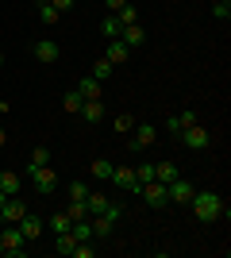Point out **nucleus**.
Masks as SVG:
<instances>
[{
	"mask_svg": "<svg viewBox=\"0 0 231 258\" xmlns=\"http://www.w3.org/2000/svg\"><path fill=\"white\" fill-rule=\"evenodd\" d=\"M89 197V185L85 181H69V201H85Z\"/></svg>",
	"mask_w": 231,
	"mask_h": 258,
	"instance_id": "32",
	"label": "nucleus"
},
{
	"mask_svg": "<svg viewBox=\"0 0 231 258\" xmlns=\"http://www.w3.org/2000/svg\"><path fill=\"white\" fill-rule=\"evenodd\" d=\"M123 4H127V0H104V8H108V12H120Z\"/></svg>",
	"mask_w": 231,
	"mask_h": 258,
	"instance_id": "38",
	"label": "nucleus"
},
{
	"mask_svg": "<svg viewBox=\"0 0 231 258\" xmlns=\"http://www.w3.org/2000/svg\"><path fill=\"white\" fill-rule=\"evenodd\" d=\"M120 31H123V23L116 20V12H112V16H104V20H100V35H104V39H120Z\"/></svg>",
	"mask_w": 231,
	"mask_h": 258,
	"instance_id": "17",
	"label": "nucleus"
},
{
	"mask_svg": "<svg viewBox=\"0 0 231 258\" xmlns=\"http://www.w3.org/2000/svg\"><path fill=\"white\" fill-rule=\"evenodd\" d=\"M81 116L85 119H104V100H85V104H81Z\"/></svg>",
	"mask_w": 231,
	"mask_h": 258,
	"instance_id": "22",
	"label": "nucleus"
},
{
	"mask_svg": "<svg viewBox=\"0 0 231 258\" xmlns=\"http://www.w3.org/2000/svg\"><path fill=\"white\" fill-rule=\"evenodd\" d=\"M0 254H8V258H23V254H27V239H23L20 224H4V235H0Z\"/></svg>",
	"mask_w": 231,
	"mask_h": 258,
	"instance_id": "2",
	"label": "nucleus"
},
{
	"mask_svg": "<svg viewBox=\"0 0 231 258\" xmlns=\"http://www.w3.org/2000/svg\"><path fill=\"white\" fill-rule=\"evenodd\" d=\"M81 104H85V97H81L77 89H73V93H66V97H62V108H66L69 116H73V112H81Z\"/></svg>",
	"mask_w": 231,
	"mask_h": 258,
	"instance_id": "25",
	"label": "nucleus"
},
{
	"mask_svg": "<svg viewBox=\"0 0 231 258\" xmlns=\"http://www.w3.org/2000/svg\"><path fill=\"white\" fill-rule=\"evenodd\" d=\"M20 173H16V170H0V193H4V197H16V193H20Z\"/></svg>",
	"mask_w": 231,
	"mask_h": 258,
	"instance_id": "14",
	"label": "nucleus"
},
{
	"mask_svg": "<svg viewBox=\"0 0 231 258\" xmlns=\"http://www.w3.org/2000/svg\"><path fill=\"white\" fill-rule=\"evenodd\" d=\"M116 20H120V23H123V27H127V23H139V8H135L131 0H127V4H123V8H120V12H116Z\"/></svg>",
	"mask_w": 231,
	"mask_h": 258,
	"instance_id": "23",
	"label": "nucleus"
},
{
	"mask_svg": "<svg viewBox=\"0 0 231 258\" xmlns=\"http://www.w3.org/2000/svg\"><path fill=\"white\" fill-rule=\"evenodd\" d=\"M0 66H4V54H0Z\"/></svg>",
	"mask_w": 231,
	"mask_h": 258,
	"instance_id": "40",
	"label": "nucleus"
},
{
	"mask_svg": "<svg viewBox=\"0 0 231 258\" xmlns=\"http://www.w3.org/2000/svg\"><path fill=\"white\" fill-rule=\"evenodd\" d=\"M120 43L127 46V50H135V46H143V43H146V31L139 27V23H127V27L120 31Z\"/></svg>",
	"mask_w": 231,
	"mask_h": 258,
	"instance_id": "12",
	"label": "nucleus"
},
{
	"mask_svg": "<svg viewBox=\"0 0 231 258\" xmlns=\"http://www.w3.org/2000/svg\"><path fill=\"white\" fill-rule=\"evenodd\" d=\"M43 220H39V216H31V212H23V220H20V231H23V239H27V243H35V239L43 235Z\"/></svg>",
	"mask_w": 231,
	"mask_h": 258,
	"instance_id": "11",
	"label": "nucleus"
},
{
	"mask_svg": "<svg viewBox=\"0 0 231 258\" xmlns=\"http://www.w3.org/2000/svg\"><path fill=\"white\" fill-rule=\"evenodd\" d=\"M93 177H97V181H108V177H112V162L97 158V162H93Z\"/></svg>",
	"mask_w": 231,
	"mask_h": 258,
	"instance_id": "26",
	"label": "nucleus"
},
{
	"mask_svg": "<svg viewBox=\"0 0 231 258\" xmlns=\"http://www.w3.org/2000/svg\"><path fill=\"white\" fill-rule=\"evenodd\" d=\"M89 224H93V239H97V243H104V239L112 235V227H116L108 216H89Z\"/></svg>",
	"mask_w": 231,
	"mask_h": 258,
	"instance_id": "15",
	"label": "nucleus"
},
{
	"mask_svg": "<svg viewBox=\"0 0 231 258\" xmlns=\"http://www.w3.org/2000/svg\"><path fill=\"white\" fill-rule=\"evenodd\" d=\"M174 177H181V170H177V162H154V181L170 185Z\"/></svg>",
	"mask_w": 231,
	"mask_h": 258,
	"instance_id": "13",
	"label": "nucleus"
},
{
	"mask_svg": "<svg viewBox=\"0 0 231 258\" xmlns=\"http://www.w3.org/2000/svg\"><path fill=\"white\" fill-rule=\"evenodd\" d=\"M135 177H139V185L154 181V162H139V166H135Z\"/></svg>",
	"mask_w": 231,
	"mask_h": 258,
	"instance_id": "28",
	"label": "nucleus"
},
{
	"mask_svg": "<svg viewBox=\"0 0 231 258\" xmlns=\"http://www.w3.org/2000/svg\"><path fill=\"white\" fill-rule=\"evenodd\" d=\"M0 205H4V193H0Z\"/></svg>",
	"mask_w": 231,
	"mask_h": 258,
	"instance_id": "41",
	"label": "nucleus"
},
{
	"mask_svg": "<svg viewBox=\"0 0 231 258\" xmlns=\"http://www.w3.org/2000/svg\"><path fill=\"white\" fill-rule=\"evenodd\" d=\"M69 220H89V208H85V201H69Z\"/></svg>",
	"mask_w": 231,
	"mask_h": 258,
	"instance_id": "30",
	"label": "nucleus"
},
{
	"mask_svg": "<svg viewBox=\"0 0 231 258\" xmlns=\"http://www.w3.org/2000/svg\"><path fill=\"white\" fill-rule=\"evenodd\" d=\"M100 216H108L112 224H116V220H123V205H112V201H108V208H104Z\"/></svg>",
	"mask_w": 231,
	"mask_h": 258,
	"instance_id": "35",
	"label": "nucleus"
},
{
	"mask_svg": "<svg viewBox=\"0 0 231 258\" xmlns=\"http://www.w3.org/2000/svg\"><path fill=\"white\" fill-rule=\"evenodd\" d=\"M50 8L58 12V16H66V12H73V0H46Z\"/></svg>",
	"mask_w": 231,
	"mask_h": 258,
	"instance_id": "36",
	"label": "nucleus"
},
{
	"mask_svg": "<svg viewBox=\"0 0 231 258\" xmlns=\"http://www.w3.org/2000/svg\"><path fill=\"white\" fill-rule=\"evenodd\" d=\"M31 166H50V151H46V147H35L31 151Z\"/></svg>",
	"mask_w": 231,
	"mask_h": 258,
	"instance_id": "33",
	"label": "nucleus"
},
{
	"mask_svg": "<svg viewBox=\"0 0 231 258\" xmlns=\"http://www.w3.org/2000/svg\"><path fill=\"white\" fill-rule=\"evenodd\" d=\"M112 185H120L123 193H139L143 185H139V177H135V166H112Z\"/></svg>",
	"mask_w": 231,
	"mask_h": 258,
	"instance_id": "6",
	"label": "nucleus"
},
{
	"mask_svg": "<svg viewBox=\"0 0 231 258\" xmlns=\"http://www.w3.org/2000/svg\"><path fill=\"white\" fill-rule=\"evenodd\" d=\"M31 54L39 58V62H58V58H62V46H58L54 39H39Z\"/></svg>",
	"mask_w": 231,
	"mask_h": 258,
	"instance_id": "10",
	"label": "nucleus"
},
{
	"mask_svg": "<svg viewBox=\"0 0 231 258\" xmlns=\"http://www.w3.org/2000/svg\"><path fill=\"white\" fill-rule=\"evenodd\" d=\"M85 208H89V216H100L104 208H108V197H104V193H93V189H89V197H85Z\"/></svg>",
	"mask_w": 231,
	"mask_h": 258,
	"instance_id": "19",
	"label": "nucleus"
},
{
	"mask_svg": "<svg viewBox=\"0 0 231 258\" xmlns=\"http://www.w3.org/2000/svg\"><path fill=\"white\" fill-rule=\"evenodd\" d=\"M177 116H181V123H185V127H189V123H197V116H193V108H185V112H177Z\"/></svg>",
	"mask_w": 231,
	"mask_h": 258,
	"instance_id": "37",
	"label": "nucleus"
},
{
	"mask_svg": "<svg viewBox=\"0 0 231 258\" xmlns=\"http://www.w3.org/2000/svg\"><path fill=\"white\" fill-rule=\"evenodd\" d=\"M77 93H81L85 100H100V81H97V77H81Z\"/></svg>",
	"mask_w": 231,
	"mask_h": 258,
	"instance_id": "18",
	"label": "nucleus"
},
{
	"mask_svg": "<svg viewBox=\"0 0 231 258\" xmlns=\"http://www.w3.org/2000/svg\"><path fill=\"white\" fill-rule=\"evenodd\" d=\"M46 224H50V231H54V235H62V231H69V227H73V220H69V212H54Z\"/></svg>",
	"mask_w": 231,
	"mask_h": 258,
	"instance_id": "20",
	"label": "nucleus"
},
{
	"mask_svg": "<svg viewBox=\"0 0 231 258\" xmlns=\"http://www.w3.org/2000/svg\"><path fill=\"white\" fill-rule=\"evenodd\" d=\"M73 247H77V239L69 235V231H62V235L54 239V250H58V254H73Z\"/></svg>",
	"mask_w": 231,
	"mask_h": 258,
	"instance_id": "24",
	"label": "nucleus"
},
{
	"mask_svg": "<svg viewBox=\"0 0 231 258\" xmlns=\"http://www.w3.org/2000/svg\"><path fill=\"white\" fill-rule=\"evenodd\" d=\"M212 16H216V20H231V0H216V4H212Z\"/></svg>",
	"mask_w": 231,
	"mask_h": 258,
	"instance_id": "31",
	"label": "nucleus"
},
{
	"mask_svg": "<svg viewBox=\"0 0 231 258\" xmlns=\"http://www.w3.org/2000/svg\"><path fill=\"white\" fill-rule=\"evenodd\" d=\"M104 58H108L112 66H120V62H127V58H131V50H127L120 39H108V50H104Z\"/></svg>",
	"mask_w": 231,
	"mask_h": 258,
	"instance_id": "16",
	"label": "nucleus"
},
{
	"mask_svg": "<svg viewBox=\"0 0 231 258\" xmlns=\"http://www.w3.org/2000/svg\"><path fill=\"white\" fill-rule=\"evenodd\" d=\"M23 212H27V201H20V193L4 197V205H0V220H4V224H20Z\"/></svg>",
	"mask_w": 231,
	"mask_h": 258,
	"instance_id": "8",
	"label": "nucleus"
},
{
	"mask_svg": "<svg viewBox=\"0 0 231 258\" xmlns=\"http://www.w3.org/2000/svg\"><path fill=\"white\" fill-rule=\"evenodd\" d=\"M139 193H143V201H146L150 208H166V205H170V193H166V185H162V181H146Z\"/></svg>",
	"mask_w": 231,
	"mask_h": 258,
	"instance_id": "9",
	"label": "nucleus"
},
{
	"mask_svg": "<svg viewBox=\"0 0 231 258\" xmlns=\"http://www.w3.org/2000/svg\"><path fill=\"white\" fill-rule=\"evenodd\" d=\"M27 177H31L35 181V189H39V193H54L58 189V173L50 170V166H27Z\"/></svg>",
	"mask_w": 231,
	"mask_h": 258,
	"instance_id": "5",
	"label": "nucleus"
},
{
	"mask_svg": "<svg viewBox=\"0 0 231 258\" xmlns=\"http://www.w3.org/2000/svg\"><path fill=\"white\" fill-rule=\"evenodd\" d=\"M4 143H8V131H4V127H0V147H4Z\"/></svg>",
	"mask_w": 231,
	"mask_h": 258,
	"instance_id": "39",
	"label": "nucleus"
},
{
	"mask_svg": "<svg viewBox=\"0 0 231 258\" xmlns=\"http://www.w3.org/2000/svg\"><path fill=\"white\" fill-rule=\"evenodd\" d=\"M177 139L185 143L189 151H208L212 135H208V127H204V123H189V127H181V135H177Z\"/></svg>",
	"mask_w": 231,
	"mask_h": 258,
	"instance_id": "4",
	"label": "nucleus"
},
{
	"mask_svg": "<svg viewBox=\"0 0 231 258\" xmlns=\"http://www.w3.org/2000/svg\"><path fill=\"white\" fill-rule=\"evenodd\" d=\"M166 193H170V201H174V205H189L197 189H193V181H189V177H174V181L166 185Z\"/></svg>",
	"mask_w": 231,
	"mask_h": 258,
	"instance_id": "7",
	"label": "nucleus"
},
{
	"mask_svg": "<svg viewBox=\"0 0 231 258\" xmlns=\"http://www.w3.org/2000/svg\"><path fill=\"white\" fill-rule=\"evenodd\" d=\"M112 70H116V66H112L108 58H100V62L93 66V74H89V77H97V81H108V77H112Z\"/></svg>",
	"mask_w": 231,
	"mask_h": 258,
	"instance_id": "27",
	"label": "nucleus"
},
{
	"mask_svg": "<svg viewBox=\"0 0 231 258\" xmlns=\"http://www.w3.org/2000/svg\"><path fill=\"white\" fill-rule=\"evenodd\" d=\"M35 12H39V23H46V27H54V23L62 20V16H58V12L46 4V0H39V8H35Z\"/></svg>",
	"mask_w": 231,
	"mask_h": 258,
	"instance_id": "21",
	"label": "nucleus"
},
{
	"mask_svg": "<svg viewBox=\"0 0 231 258\" xmlns=\"http://www.w3.org/2000/svg\"><path fill=\"white\" fill-rule=\"evenodd\" d=\"M112 127L120 131V135H131V127H135V119L127 116V112H123V116H116V119H112Z\"/></svg>",
	"mask_w": 231,
	"mask_h": 258,
	"instance_id": "29",
	"label": "nucleus"
},
{
	"mask_svg": "<svg viewBox=\"0 0 231 258\" xmlns=\"http://www.w3.org/2000/svg\"><path fill=\"white\" fill-rule=\"evenodd\" d=\"M162 127L170 131V135H181V127H185V123H181V116H166V119H162Z\"/></svg>",
	"mask_w": 231,
	"mask_h": 258,
	"instance_id": "34",
	"label": "nucleus"
},
{
	"mask_svg": "<svg viewBox=\"0 0 231 258\" xmlns=\"http://www.w3.org/2000/svg\"><path fill=\"white\" fill-rule=\"evenodd\" d=\"M154 139H158V127L135 119V127H131V151H127V154H143L146 147H154Z\"/></svg>",
	"mask_w": 231,
	"mask_h": 258,
	"instance_id": "3",
	"label": "nucleus"
},
{
	"mask_svg": "<svg viewBox=\"0 0 231 258\" xmlns=\"http://www.w3.org/2000/svg\"><path fill=\"white\" fill-rule=\"evenodd\" d=\"M189 208H193V216H197L200 224H212V220L227 216L223 197H220V193H212V189H197V193H193V201H189Z\"/></svg>",
	"mask_w": 231,
	"mask_h": 258,
	"instance_id": "1",
	"label": "nucleus"
}]
</instances>
